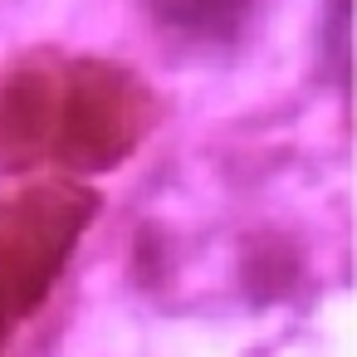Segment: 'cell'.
I'll use <instances>...</instances> for the list:
<instances>
[{
	"label": "cell",
	"mask_w": 357,
	"mask_h": 357,
	"mask_svg": "<svg viewBox=\"0 0 357 357\" xmlns=\"http://www.w3.org/2000/svg\"><path fill=\"white\" fill-rule=\"evenodd\" d=\"M152 123H157V103L132 69L108 59H79L64 64L50 157L79 172H103L132 157L137 142L152 132Z\"/></svg>",
	"instance_id": "obj_2"
},
{
	"label": "cell",
	"mask_w": 357,
	"mask_h": 357,
	"mask_svg": "<svg viewBox=\"0 0 357 357\" xmlns=\"http://www.w3.org/2000/svg\"><path fill=\"white\" fill-rule=\"evenodd\" d=\"M64 69L54 54H25L0 64V172H25L50 157L59 123Z\"/></svg>",
	"instance_id": "obj_3"
},
{
	"label": "cell",
	"mask_w": 357,
	"mask_h": 357,
	"mask_svg": "<svg viewBox=\"0 0 357 357\" xmlns=\"http://www.w3.org/2000/svg\"><path fill=\"white\" fill-rule=\"evenodd\" d=\"M147 10L186 40H230L250 15V0H147Z\"/></svg>",
	"instance_id": "obj_4"
},
{
	"label": "cell",
	"mask_w": 357,
	"mask_h": 357,
	"mask_svg": "<svg viewBox=\"0 0 357 357\" xmlns=\"http://www.w3.org/2000/svg\"><path fill=\"white\" fill-rule=\"evenodd\" d=\"M93 211L98 196L69 176L30 181L0 196V313L35 308L45 298Z\"/></svg>",
	"instance_id": "obj_1"
}]
</instances>
